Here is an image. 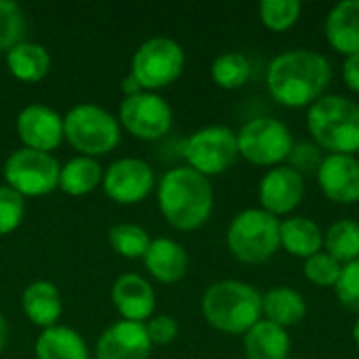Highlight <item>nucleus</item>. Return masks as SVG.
<instances>
[{
	"instance_id": "f257e3e1",
	"label": "nucleus",
	"mask_w": 359,
	"mask_h": 359,
	"mask_svg": "<svg viewBox=\"0 0 359 359\" xmlns=\"http://www.w3.org/2000/svg\"><path fill=\"white\" fill-rule=\"evenodd\" d=\"M332 80L330 61L316 50L294 48L271 59L265 82L273 101L284 107H311L324 97Z\"/></svg>"
},
{
	"instance_id": "f03ea898",
	"label": "nucleus",
	"mask_w": 359,
	"mask_h": 359,
	"mask_svg": "<svg viewBox=\"0 0 359 359\" xmlns=\"http://www.w3.org/2000/svg\"><path fill=\"white\" fill-rule=\"evenodd\" d=\"M158 206L175 229L194 231L202 227L215 208L210 179L189 166L170 168L158 183Z\"/></svg>"
},
{
	"instance_id": "7ed1b4c3",
	"label": "nucleus",
	"mask_w": 359,
	"mask_h": 359,
	"mask_svg": "<svg viewBox=\"0 0 359 359\" xmlns=\"http://www.w3.org/2000/svg\"><path fill=\"white\" fill-rule=\"evenodd\" d=\"M202 316L219 332L246 334L263 316V294L248 282H215L202 297Z\"/></svg>"
},
{
	"instance_id": "20e7f679",
	"label": "nucleus",
	"mask_w": 359,
	"mask_h": 359,
	"mask_svg": "<svg viewBox=\"0 0 359 359\" xmlns=\"http://www.w3.org/2000/svg\"><path fill=\"white\" fill-rule=\"evenodd\" d=\"M307 128L318 147L353 156L359 151V103L343 95H324L307 109Z\"/></svg>"
},
{
	"instance_id": "39448f33",
	"label": "nucleus",
	"mask_w": 359,
	"mask_h": 359,
	"mask_svg": "<svg viewBox=\"0 0 359 359\" xmlns=\"http://www.w3.org/2000/svg\"><path fill=\"white\" fill-rule=\"evenodd\" d=\"M63 139L80 156H105L120 143V122L97 103H80L63 116Z\"/></svg>"
},
{
	"instance_id": "423d86ee",
	"label": "nucleus",
	"mask_w": 359,
	"mask_h": 359,
	"mask_svg": "<svg viewBox=\"0 0 359 359\" xmlns=\"http://www.w3.org/2000/svg\"><path fill=\"white\" fill-rule=\"evenodd\" d=\"M227 248L246 265L269 261L280 248V219L263 208L238 212L227 229Z\"/></svg>"
},
{
	"instance_id": "0eeeda50",
	"label": "nucleus",
	"mask_w": 359,
	"mask_h": 359,
	"mask_svg": "<svg viewBox=\"0 0 359 359\" xmlns=\"http://www.w3.org/2000/svg\"><path fill=\"white\" fill-rule=\"evenodd\" d=\"M183 46L168 36H154L135 50L130 74L139 80L143 90L156 93L170 86L183 74Z\"/></svg>"
},
{
	"instance_id": "6e6552de",
	"label": "nucleus",
	"mask_w": 359,
	"mask_h": 359,
	"mask_svg": "<svg viewBox=\"0 0 359 359\" xmlns=\"http://www.w3.org/2000/svg\"><path fill=\"white\" fill-rule=\"evenodd\" d=\"M236 135L238 154L255 166H280L294 147L290 128L269 116L248 120Z\"/></svg>"
},
{
	"instance_id": "1a4fd4ad",
	"label": "nucleus",
	"mask_w": 359,
	"mask_h": 359,
	"mask_svg": "<svg viewBox=\"0 0 359 359\" xmlns=\"http://www.w3.org/2000/svg\"><path fill=\"white\" fill-rule=\"evenodd\" d=\"M187 166L206 179L223 175L238 160V135L229 126L212 124L189 135L183 145Z\"/></svg>"
},
{
	"instance_id": "9d476101",
	"label": "nucleus",
	"mask_w": 359,
	"mask_h": 359,
	"mask_svg": "<svg viewBox=\"0 0 359 359\" xmlns=\"http://www.w3.org/2000/svg\"><path fill=\"white\" fill-rule=\"evenodd\" d=\"M59 170L55 156L19 147L4 162V181L23 198H42L59 189Z\"/></svg>"
},
{
	"instance_id": "9b49d317",
	"label": "nucleus",
	"mask_w": 359,
	"mask_h": 359,
	"mask_svg": "<svg viewBox=\"0 0 359 359\" xmlns=\"http://www.w3.org/2000/svg\"><path fill=\"white\" fill-rule=\"evenodd\" d=\"M118 122L137 139L156 141L172 128V107L158 93H137L120 103Z\"/></svg>"
},
{
	"instance_id": "f8f14e48",
	"label": "nucleus",
	"mask_w": 359,
	"mask_h": 359,
	"mask_svg": "<svg viewBox=\"0 0 359 359\" xmlns=\"http://www.w3.org/2000/svg\"><path fill=\"white\" fill-rule=\"evenodd\" d=\"M103 191L116 204H139L156 187L154 168L141 158H120L103 170Z\"/></svg>"
},
{
	"instance_id": "ddd939ff",
	"label": "nucleus",
	"mask_w": 359,
	"mask_h": 359,
	"mask_svg": "<svg viewBox=\"0 0 359 359\" xmlns=\"http://www.w3.org/2000/svg\"><path fill=\"white\" fill-rule=\"evenodd\" d=\"M17 135L23 147L50 154L63 141V116L48 105L32 103L17 114Z\"/></svg>"
},
{
	"instance_id": "4468645a",
	"label": "nucleus",
	"mask_w": 359,
	"mask_h": 359,
	"mask_svg": "<svg viewBox=\"0 0 359 359\" xmlns=\"http://www.w3.org/2000/svg\"><path fill=\"white\" fill-rule=\"evenodd\" d=\"M305 196V177L290 166L269 168L259 183L261 208L273 217L290 215Z\"/></svg>"
},
{
	"instance_id": "2eb2a0df",
	"label": "nucleus",
	"mask_w": 359,
	"mask_h": 359,
	"mask_svg": "<svg viewBox=\"0 0 359 359\" xmlns=\"http://www.w3.org/2000/svg\"><path fill=\"white\" fill-rule=\"evenodd\" d=\"M322 194L337 204L359 202V160L355 156L328 154L324 156L318 172Z\"/></svg>"
},
{
	"instance_id": "dca6fc26",
	"label": "nucleus",
	"mask_w": 359,
	"mask_h": 359,
	"mask_svg": "<svg viewBox=\"0 0 359 359\" xmlns=\"http://www.w3.org/2000/svg\"><path fill=\"white\" fill-rule=\"evenodd\" d=\"M97 359H149L151 341L145 324L120 320L97 341Z\"/></svg>"
},
{
	"instance_id": "f3484780",
	"label": "nucleus",
	"mask_w": 359,
	"mask_h": 359,
	"mask_svg": "<svg viewBox=\"0 0 359 359\" xmlns=\"http://www.w3.org/2000/svg\"><path fill=\"white\" fill-rule=\"evenodd\" d=\"M111 303L126 322L145 324L156 309V292L139 273H124L111 286Z\"/></svg>"
},
{
	"instance_id": "a211bd4d",
	"label": "nucleus",
	"mask_w": 359,
	"mask_h": 359,
	"mask_svg": "<svg viewBox=\"0 0 359 359\" xmlns=\"http://www.w3.org/2000/svg\"><path fill=\"white\" fill-rule=\"evenodd\" d=\"M143 263H145L147 273L162 284L181 282L189 269L187 250L170 238L151 240V244L143 257Z\"/></svg>"
},
{
	"instance_id": "6ab92c4d",
	"label": "nucleus",
	"mask_w": 359,
	"mask_h": 359,
	"mask_svg": "<svg viewBox=\"0 0 359 359\" xmlns=\"http://www.w3.org/2000/svg\"><path fill=\"white\" fill-rule=\"evenodd\" d=\"M326 40L328 44L345 55H359V0H343L332 6L326 17Z\"/></svg>"
},
{
	"instance_id": "aec40b11",
	"label": "nucleus",
	"mask_w": 359,
	"mask_h": 359,
	"mask_svg": "<svg viewBox=\"0 0 359 359\" xmlns=\"http://www.w3.org/2000/svg\"><path fill=\"white\" fill-rule=\"evenodd\" d=\"M21 307L29 324L46 330L50 326H57L63 303L57 286L48 280H36L27 284V288L21 294Z\"/></svg>"
},
{
	"instance_id": "412c9836",
	"label": "nucleus",
	"mask_w": 359,
	"mask_h": 359,
	"mask_svg": "<svg viewBox=\"0 0 359 359\" xmlns=\"http://www.w3.org/2000/svg\"><path fill=\"white\" fill-rule=\"evenodd\" d=\"M280 246L290 257L307 261L324 250V231L307 217H290L280 221Z\"/></svg>"
},
{
	"instance_id": "4be33fe9",
	"label": "nucleus",
	"mask_w": 359,
	"mask_h": 359,
	"mask_svg": "<svg viewBox=\"0 0 359 359\" xmlns=\"http://www.w3.org/2000/svg\"><path fill=\"white\" fill-rule=\"evenodd\" d=\"M36 359H90L82 334L69 326H50L40 332L34 345Z\"/></svg>"
},
{
	"instance_id": "5701e85b",
	"label": "nucleus",
	"mask_w": 359,
	"mask_h": 359,
	"mask_svg": "<svg viewBox=\"0 0 359 359\" xmlns=\"http://www.w3.org/2000/svg\"><path fill=\"white\" fill-rule=\"evenodd\" d=\"M244 353L246 359H288L290 353L288 330L267 320H259L244 334Z\"/></svg>"
},
{
	"instance_id": "b1692460",
	"label": "nucleus",
	"mask_w": 359,
	"mask_h": 359,
	"mask_svg": "<svg viewBox=\"0 0 359 359\" xmlns=\"http://www.w3.org/2000/svg\"><path fill=\"white\" fill-rule=\"evenodd\" d=\"M263 316L267 322L288 330L290 326H297L307 316V303L305 297L288 286L271 288L263 294Z\"/></svg>"
},
{
	"instance_id": "393cba45",
	"label": "nucleus",
	"mask_w": 359,
	"mask_h": 359,
	"mask_svg": "<svg viewBox=\"0 0 359 359\" xmlns=\"http://www.w3.org/2000/svg\"><path fill=\"white\" fill-rule=\"evenodd\" d=\"M6 67L21 82H40L50 72V53L38 42H19L6 53Z\"/></svg>"
},
{
	"instance_id": "a878e982",
	"label": "nucleus",
	"mask_w": 359,
	"mask_h": 359,
	"mask_svg": "<svg viewBox=\"0 0 359 359\" xmlns=\"http://www.w3.org/2000/svg\"><path fill=\"white\" fill-rule=\"evenodd\" d=\"M103 183V170L97 158L76 156L59 170V189L67 196H86Z\"/></svg>"
},
{
	"instance_id": "bb28decb",
	"label": "nucleus",
	"mask_w": 359,
	"mask_h": 359,
	"mask_svg": "<svg viewBox=\"0 0 359 359\" xmlns=\"http://www.w3.org/2000/svg\"><path fill=\"white\" fill-rule=\"evenodd\" d=\"M324 252L337 259L341 265L359 259V223L351 219L334 221L324 233Z\"/></svg>"
},
{
	"instance_id": "cd10ccee",
	"label": "nucleus",
	"mask_w": 359,
	"mask_h": 359,
	"mask_svg": "<svg viewBox=\"0 0 359 359\" xmlns=\"http://www.w3.org/2000/svg\"><path fill=\"white\" fill-rule=\"evenodd\" d=\"M250 72H252L250 61L242 53H236V50L221 53L210 65V76L215 84L225 90H236L244 86L250 80Z\"/></svg>"
},
{
	"instance_id": "c85d7f7f",
	"label": "nucleus",
	"mask_w": 359,
	"mask_h": 359,
	"mask_svg": "<svg viewBox=\"0 0 359 359\" xmlns=\"http://www.w3.org/2000/svg\"><path fill=\"white\" fill-rule=\"evenodd\" d=\"M107 238H109V246L114 248V252H118L124 259H133V261L143 259L151 244L149 233L141 225H135V223L111 225Z\"/></svg>"
},
{
	"instance_id": "c756f323",
	"label": "nucleus",
	"mask_w": 359,
	"mask_h": 359,
	"mask_svg": "<svg viewBox=\"0 0 359 359\" xmlns=\"http://www.w3.org/2000/svg\"><path fill=\"white\" fill-rule=\"evenodd\" d=\"M303 4L299 0H263L259 4L261 21L271 32L290 29L301 17Z\"/></svg>"
},
{
	"instance_id": "7c9ffc66",
	"label": "nucleus",
	"mask_w": 359,
	"mask_h": 359,
	"mask_svg": "<svg viewBox=\"0 0 359 359\" xmlns=\"http://www.w3.org/2000/svg\"><path fill=\"white\" fill-rule=\"evenodd\" d=\"M25 38L23 8L13 0H0V50L8 53Z\"/></svg>"
},
{
	"instance_id": "2f4dec72",
	"label": "nucleus",
	"mask_w": 359,
	"mask_h": 359,
	"mask_svg": "<svg viewBox=\"0 0 359 359\" xmlns=\"http://www.w3.org/2000/svg\"><path fill=\"white\" fill-rule=\"evenodd\" d=\"M341 271H343V265L324 250L309 257L303 265L305 278L320 288H334L341 278Z\"/></svg>"
},
{
	"instance_id": "473e14b6",
	"label": "nucleus",
	"mask_w": 359,
	"mask_h": 359,
	"mask_svg": "<svg viewBox=\"0 0 359 359\" xmlns=\"http://www.w3.org/2000/svg\"><path fill=\"white\" fill-rule=\"evenodd\" d=\"M25 217V198L11 189L8 185H0V236L13 233Z\"/></svg>"
},
{
	"instance_id": "72a5a7b5",
	"label": "nucleus",
	"mask_w": 359,
	"mask_h": 359,
	"mask_svg": "<svg viewBox=\"0 0 359 359\" xmlns=\"http://www.w3.org/2000/svg\"><path fill=\"white\" fill-rule=\"evenodd\" d=\"M334 290L343 307L359 313V259L343 265V271Z\"/></svg>"
},
{
	"instance_id": "f704fd0d",
	"label": "nucleus",
	"mask_w": 359,
	"mask_h": 359,
	"mask_svg": "<svg viewBox=\"0 0 359 359\" xmlns=\"http://www.w3.org/2000/svg\"><path fill=\"white\" fill-rule=\"evenodd\" d=\"M324 156L320 151L318 145L313 143H294L290 156H288V166L294 168L299 175H307V172H318L320 164H322Z\"/></svg>"
},
{
	"instance_id": "c9c22d12",
	"label": "nucleus",
	"mask_w": 359,
	"mask_h": 359,
	"mask_svg": "<svg viewBox=\"0 0 359 359\" xmlns=\"http://www.w3.org/2000/svg\"><path fill=\"white\" fill-rule=\"evenodd\" d=\"M145 330L151 345H170L179 337V324L170 316H151L145 322Z\"/></svg>"
},
{
	"instance_id": "e433bc0d",
	"label": "nucleus",
	"mask_w": 359,
	"mask_h": 359,
	"mask_svg": "<svg viewBox=\"0 0 359 359\" xmlns=\"http://www.w3.org/2000/svg\"><path fill=\"white\" fill-rule=\"evenodd\" d=\"M343 80H345V84L353 93H359V55L345 57V63H343Z\"/></svg>"
},
{
	"instance_id": "4c0bfd02",
	"label": "nucleus",
	"mask_w": 359,
	"mask_h": 359,
	"mask_svg": "<svg viewBox=\"0 0 359 359\" xmlns=\"http://www.w3.org/2000/svg\"><path fill=\"white\" fill-rule=\"evenodd\" d=\"M122 93L124 97H130V95H137V93H143V86L139 84V80L128 72L122 80Z\"/></svg>"
},
{
	"instance_id": "58836bf2",
	"label": "nucleus",
	"mask_w": 359,
	"mask_h": 359,
	"mask_svg": "<svg viewBox=\"0 0 359 359\" xmlns=\"http://www.w3.org/2000/svg\"><path fill=\"white\" fill-rule=\"evenodd\" d=\"M6 341H8V324H6V318L0 313V353L6 347Z\"/></svg>"
},
{
	"instance_id": "ea45409f",
	"label": "nucleus",
	"mask_w": 359,
	"mask_h": 359,
	"mask_svg": "<svg viewBox=\"0 0 359 359\" xmlns=\"http://www.w3.org/2000/svg\"><path fill=\"white\" fill-rule=\"evenodd\" d=\"M351 334H353V343H355V347L359 349V318H358V322L353 324V332H351Z\"/></svg>"
}]
</instances>
